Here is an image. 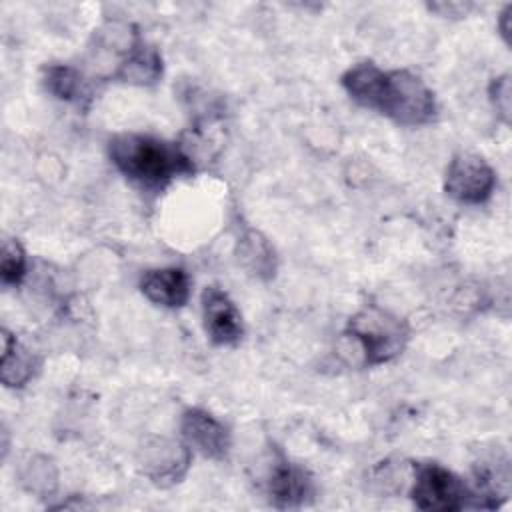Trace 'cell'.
Masks as SVG:
<instances>
[{"label": "cell", "mask_w": 512, "mask_h": 512, "mask_svg": "<svg viewBox=\"0 0 512 512\" xmlns=\"http://www.w3.org/2000/svg\"><path fill=\"white\" fill-rule=\"evenodd\" d=\"M342 86L354 102L402 126L428 124L438 112L434 92L408 70H382L360 62L342 74Z\"/></svg>", "instance_id": "1"}, {"label": "cell", "mask_w": 512, "mask_h": 512, "mask_svg": "<svg viewBox=\"0 0 512 512\" xmlns=\"http://www.w3.org/2000/svg\"><path fill=\"white\" fill-rule=\"evenodd\" d=\"M122 176L146 190H160L174 178L194 172L192 158L174 142L150 134H118L108 146Z\"/></svg>", "instance_id": "2"}, {"label": "cell", "mask_w": 512, "mask_h": 512, "mask_svg": "<svg viewBox=\"0 0 512 512\" xmlns=\"http://www.w3.org/2000/svg\"><path fill=\"white\" fill-rule=\"evenodd\" d=\"M344 336L356 342L364 364L378 366L402 354L410 328L392 312L378 306H368L348 320Z\"/></svg>", "instance_id": "3"}, {"label": "cell", "mask_w": 512, "mask_h": 512, "mask_svg": "<svg viewBox=\"0 0 512 512\" xmlns=\"http://www.w3.org/2000/svg\"><path fill=\"white\" fill-rule=\"evenodd\" d=\"M470 488L454 472L440 464L416 466L410 498L420 510L454 512L470 508Z\"/></svg>", "instance_id": "4"}, {"label": "cell", "mask_w": 512, "mask_h": 512, "mask_svg": "<svg viewBox=\"0 0 512 512\" xmlns=\"http://www.w3.org/2000/svg\"><path fill=\"white\" fill-rule=\"evenodd\" d=\"M496 184V174L492 166L478 154L462 152L456 154L444 176V190L450 198L462 204H482L486 202Z\"/></svg>", "instance_id": "5"}, {"label": "cell", "mask_w": 512, "mask_h": 512, "mask_svg": "<svg viewBox=\"0 0 512 512\" xmlns=\"http://www.w3.org/2000/svg\"><path fill=\"white\" fill-rule=\"evenodd\" d=\"M180 432L186 444L206 458L222 460L230 450L228 428L202 408H188L182 414Z\"/></svg>", "instance_id": "6"}, {"label": "cell", "mask_w": 512, "mask_h": 512, "mask_svg": "<svg viewBox=\"0 0 512 512\" xmlns=\"http://www.w3.org/2000/svg\"><path fill=\"white\" fill-rule=\"evenodd\" d=\"M202 320L204 330L214 344L230 346L244 334L242 316L236 304L218 286H208L202 292Z\"/></svg>", "instance_id": "7"}, {"label": "cell", "mask_w": 512, "mask_h": 512, "mask_svg": "<svg viewBox=\"0 0 512 512\" xmlns=\"http://www.w3.org/2000/svg\"><path fill=\"white\" fill-rule=\"evenodd\" d=\"M140 466L144 474L160 488L180 482L190 466V448L156 438L142 448Z\"/></svg>", "instance_id": "8"}, {"label": "cell", "mask_w": 512, "mask_h": 512, "mask_svg": "<svg viewBox=\"0 0 512 512\" xmlns=\"http://www.w3.org/2000/svg\"><path fill=\"white\" fill-rule=\"evenodd\" d=\"M268 494L278 508H298L314 496V482L304 468L278 460L268 476Z\"/></svg>", "instance_id": "9"}, {"label": "cell", "mask_w": 512, "mask_h": 512, "mask_svg": "<svg viewBox=\"0 0 512 512\" xmlns=\"http://www.w3.org/2000/svg\"><path fill=\"white\" fill-rule=\"evenodd\" d=\"M140 290L156 306L182 308L190 298V278L182 268H156L142 276Z\"/></svg>", "instance_id": "10"}, {"label": "cell", "mask_w": 512, "mask_h": 512, "mask_svg": "<svg viewBox=\"0 0 512 512\" xmlns=\"http://www.w3.org/2000/svg\"><path fill=\"white\" fill-rule=\"evenodd\" d=\"M162 76V58L154 46L144 44L138 40V44L122 58V62L112 72V80L136 84V86H148L154 84Z\"/></svg>", "instance_id": "11"}, {"label": "cell", "mask_w": 512, "mask_h": 512, "mask_svg": "<svg viewBox=\"0 0 512 512\" xmlns=\"http://www.w3.org/2000/svg\"><path fill=\"white\" fill-rule=\"evenodd\" d=\"M34 372V360L24 350L16 336L8 330H2V362H0V380L4 386H24Z\"/></svg>", "instance_id": "12"}, {"label": "cell", "mask_w": 512, "mask_h": 512, "mask_svg": "<svg viewBox=\"0 0 512 512\" xmlns=\"http://www.w3.org/2000/svg\"><path fill=\"white\" fill-rule=\"evenodd\" d=\"M44 86L58 100L72 104H80L84 98L90 96V88L84 76L76 68L66 64H52L44 68Z\"/></svg>", "instance_id": "13"}, {"label": "cell", "mask_w": 512, "mask_h": 512, "mask_svg": "<svg viewBox=\"0 0 512 512\" xmlns=\"http://www.w3.org/2000/svg\"><path fill=\"white\" fill-rule=\"evenodd\" d=\"M240 256L242 262L258 276V278H272L276 272V256L274 248L268 240L256 232L248 230L240 240Z\"/></svg>", "instance_id": "14"}, {"label": "cell", "mask_w": 512, "mask_h": 512, "mask_svg": "<svg viewBox=\"0 0 512 512\" xmlns=\"http://www.w3.org/2000/svg\"><path fill=\"white\" fill-rule=\"evenodd\" d=\"M26 274V252L16 238H6L2 244L0 278L4 286H18Z\"/></svg>", "instance_id": "15"}, {"label": "cell", "mask_w": 512, "mask_h": 512, "mask_svg": "<svg viewBox=\"0 0 512 512\" xmlns=\"http://www.w3.org/2000/svg\"><path fill=\"white\" fill-rule=\"evenodd\" d=\"M488 94H490V100H492V104H494L496 114H498L506 124H510V76L504 74V76L494 78V80L490 82Z\"/></svg>", "instance_id": "16"}, {"label": "cell", "mask_w": 512, "mask_h": 512, "mask_svg": "<svg viewBox=\"0 0 512 512\" xmlns=\"http://www.w3.org/2000/svg\"><path fill=\"white\" fill-rule=\"evenodd\" d=\"M498 30L504 38V42L510 46L512 44V4H508L500 16H498Z\"/></svg>", "instance_id": "17"}, {"label": "cell", "mask_w": 512, "mask_h": 512, "mask_svg": "<svg viewBox=\"0 0 512 512\" xmlns=\"http://www.w3.org/2000/svg\"><path fill=\"white\" fill-rule=\"evenodd\" d=\"M430 8H432V10H436V12H440L442 16H446V14H456V16H462V14H466V10H468L470 6H464V4H454V2H450V4H430Z\"/></svg>", "instance_id": "18"}]
</instances>
